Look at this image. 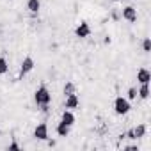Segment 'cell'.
<instances>
[{"instance_id": "obj_1", "label": "cell", "mask_w": 151, "mask_h": 151, "mask_svg": "<svg viewBox=\"0 0 151 151\" xmlns=\"http://www.w3.org/2000/svg\"><path fill=\"white\" fill-rule=\"evenodd\" d=\"M34 101H36L39 107H43V105H50V101H52V94H50V91H48L46 86H41V87L36 89V93H34Z\"/></svg>"}, {"instance_id": "obj_2", "label": "cell", "mask_w": 151, "mask_h": 151, "mask_svg": "<svg viewBox=\"0 0 151 151\" xmlns=\"http://www.w3.org/2000/svg\"><path fill=\"white\" fill-rule=\"evenodd\" d=\"M114 110H116L117 116H124V114H128V112L132 110V105H130V101H128L126 98L117 96L116 101H114Z\"/></svg>"}, {"instance_id": "obj_3", "label": "cell", "mask_w": 151, "mask_h": 151, "mask_svg": "<svg viewBox=\"0 0 151 151\" xmlns=\"http://www.w3.org/2000/svg\"><path fill=\"white\" fill-rule=\"evenodd\" d=\"M34 137L37 140H48V124L46 123H39L34 128Z\"/></svg>"}, {"instance_id": "obj_4", "label": "cell", "mask_w": 151, "mask_h": 151, "mask_svg": "<svg viewBox=\"0 0 151 151\" xmlns=\"http://www.w3.org/2000/svg\"><path fill=\"white\" fill-rule=\"evenodd\" d=\"M75 34H77V37H80V39L89 37L91 36V25L87 22H80V25L75 29Z\"/></svg>"}, {"instance_id": "obj_5", "label": "cell", "mask_w": 151, "mask_h": 151, "mask_svg": "<svg viewBox=\"0 0 151 151\" xmlns=\"http://www.w3.org/2000/svg\"><path fill=\"white\" fill-rule=\"evenodd\" d=\"M123 20H126V22H130V23H135V22H137V9L132 7V6H126V7L123 9Z\"/></svg>"}, {"instance_id": "obj_6", "label": "cell", "mask_w": 151, "mask_h": 151, "mask_svg": "<svg viewBox=\"0 0 151 151\" xmlns=\"http://www.w3.org/2000/svg\"><path fill=\"white\" fill-rule=\"evenodd\" d=\"M80 105V100H78V94L73 93V94H68L66 96V101H64V109H77Z\"/></svg>"}, {"instance_id": "obj_7", "label": "cell", "mask_w": 151, "mask_h": 151, "mask_svg": "<svg viewBox=\"0 0 151 151\" xmlns=\"http://www.w3.org/2000/svg\"><path fill=\"white\" fill-rule=\"evenodd\" d=\"M32 69H34V59H32V57H25V59L22 60L20 73H22V75H27V73H30Z\"/></svg>"}, {"instance_id": "obj_8", "label": "cell", "mask_w": 151, "mask_h": 151, "mask_svg": "<svg viewBox=\"0 0 151 151\" xmlns=\"http://www.w3.org/2000/svg\"><path fill=\"white\" fill-rule=\"evenodd\" d=\"M137 80H139V84H149V80H151V73H149L146 68H140V69L137 71Z\"/></svg>"}, {"instance_id": "obj_9", "label": "cell", "mask_w": 151, "mask_h": 151, "mask_svg": "<svg viewBox=\"0 0 151 151\" xmlns=\"http://www.w3.org/2000/svg\"><path fill=\"white\" fill-rule=\"evenodd\" d=\"M60 121H64L68 126H73V124H75V114H73L71 110H64V112H62Z\"/></svg>"}, {"instance_id": "obj_10", "label": "cell", "mask_w": 151, "mask_h": 151, "mask_svg": "<svg viewBox=\"0 0 151 151\" xmlns=\"http://www.w3.org/2000/svg\"><path fill=\"white\" fill-rule=\"evenodd\" d=\"M137 96L142 100H147L149 98V84H140V87L137 89Z\"/></svg>"}, {"instance_id": "obj_11", "label": "cell", "mask_w": 151, "mask_h": 151, "mask_svg": "<svg viewBox=\"0 0 151 151\" xmlns=\"http://www.w3.org/2000/svg\"><path fill=\"white\" fill-rule=\"evenodd\" d=\"M69 128H71V126H68L64 121H60V123L57 124V135H59V137H68V135H69Z\"/></svg>"}, {"instance_id": "obj_12", "label": "cell", "mask_w": 151, "mask_h": 151, "mask_svg": "<svg viewBox=\"0 0 151 151\" xmlns=\"http://www.w3.org/2000/svg\"><path fill=\"white\" fill-rule=\"evenodd\" d=\"M39 7H41V2H39V0H27V9H29L30 13H37Z\"/></svg>"}, {"instance_id": "obj_13", "label": "cell", "mask_w": 151, "mask_h": 151, "mask_svg": "<svg viewBox=\"0 0 151 151\" xmlns=\"http://www.w3.org/2000/svg\"><path fill=\"white\" fill-rule=\"evenodd\" d=\"M133 133H135V139H140V137H144V135H146V126H144V124H139V126H135V128H133Z\"/></svg>"}, {"instance_id": "obj_14", "label": "cell", "mask_w": 151, "mask_h": 151, "mask_svg": "<svg viewBox=\"0 0 151 151\" xmlns=\"http://www.w3.org/2000/svg\"><path fill=\"white\" fill-rule=\"evenodd\" d=\"M9 69V64H7V59L6 57H0V75H6Z\"/></svg>"}, {"instance_id": "obj_15", "label": "cell", "mask_w": 151, "mask_h": 151, "mask_svg": "<svg viewBox=\"0 0 151 151\" xmlns=\"http://www.w3.org/2000/svg\"><path fill=\"white\" fill-rule=\"evenodd\" d=\"M62 91H64V94L68 96V94H73L75 91H77V87H75V84H73V82H66V86H64V89H62Z\"/></svg>"}, {"instance_id": "obj_16", "label": "cell", "mask_w": 151, "mask_h": 151, "mask_svg": "<svg viewBox=\"0 0 151 151\" xmlns=\"http://www.w3.org/2000/svg\"><path fill=\"white\" fill-rule=\"evenodd\" d=\"M135 98H137V87H130V89H128V96H126V100L132 101V100H135Z\"/></svg>"}, {"instance_id": "obj_17", "label": "cell", "mask_w": 151, "mask_h": 151, "mask_svg": "<svg viewBox=\"0 0 151 151\" xmlns=\"http://www.w3.org/2000/svg\"><path fill=\"white\" fill-rule=\"evenodd\" d=\"M142 50H144V52H151V39H149V37H146V39L142 41Z\"/></svg>"}, {"instance_id": "obj_18", "label": "cell", "mask_w": 151, "mask_h": 151, "mask_svg": "<svg viewBox=\"0 0 151 151\" xmlns=\"http://www.w3.org/2000/svg\"><path fill=\"white\" fill-rule=\"evenodd\" d=\"M7 149H14V151H18V149H20V146H18V144H16V142H11V144H9V147H7Z\"/></svg>"}, {"instance_id": "obj_19", "label": "cell", "mask_w": 151, "mask_h": 151, "mask_svg": "<svg viewBox=\"0 0 151 151\" xmlns=\"http://www.w3.org/2000/svg\"><path fill=\"white\" fill-rule=\"evenodd\" d=\"M112 2H119V0H112Z\"/></svg>"}]
</instances>
